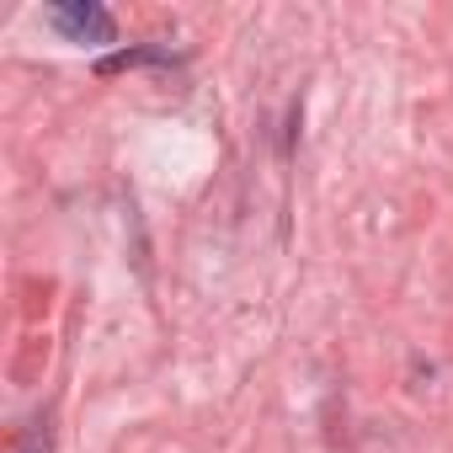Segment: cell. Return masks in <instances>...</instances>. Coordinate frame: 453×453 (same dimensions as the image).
<instances>
[{"label": "cell", "instance_id": "cell-3", "mask_svg": "<svg viewBox=\"0 0 453 453\" xmlns=\"http://www.w3.org/2000/svg\"><path fill=\"white\" fill-rule=\"evenodd\" d=\"M17 453H54V432H49V421H43V416H38V421H27V432H22Z\"/></svg>", "mask_w": 453, "mask_h": 453}, {"label": "cell", "instance_id": "cell-2", "mask_svg": "<svg viewBox=\"0 0 453 453\" xmlns=\"http://www.w3.org/2000/svg\"><path fill=\"white\" fill-rule=\"evenodd\" d=\"M139 65H176V54L165 43H139V49H118L96 65V75H118V70H139Z\"/></svg>", "mask_w": 453, "mask_h": 453}, {"label": "cell", "instance_id": "cell-1", "mask_svg": "<svg viewBox=\"0 0 453 453\" xmlns=\"http://www.w3.org/2000/svg\"><path fill=\"white\" fill-rule=\"evenodd\" d=\"M49 22L54 33H65L70 43H112L118 38V22L107 6H96V0H65V6H49Z\"/></svg>", "mask_w": 453, "mask_h": 453}]
</instances>
